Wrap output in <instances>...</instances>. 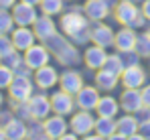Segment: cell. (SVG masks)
Here are the masks:
<instances>
[{"mask_svg": "<svg viewBox=\"0 0 150 140\" xmlns=\"http://www.w3.org/2000/svg\"><path fill=\"white\" fill-rule=\"evenodd\" d=\"M61 28L63 33H67L75 43H85L87 39H91V33H87V23L79 12H69L61 18Z\"/></svg>", "mask_w": 150, "mask_h": 140, "instance_id": "6da1fadb", "label": "cell"}, {"mask_svg": "<svg viewBox=\"0 0 150 140\" xmlns=\"http://www.w3.org/2000/svg\"><path fill=\"white\" fill-rule=\"evenodd\" d=\"M47 49H49L51 53L59 59V63H63V65H67V63H77L79 61V53L75 51L73 45H69L63 37H59L57 33L47 39Z\"/></svg>", "mask_w": 150, "mask_h": 140, "instance_id": "7a4b0ae2", "label": "cell"}, {"mask_svg": "<svg viewBox=\"0 0 150 140\" xmlns=\"http://www.w3.org/2000/svg\"><path fill=\"white\" fill-rule=\"evenodd\" d=\"M8 95L14 102H28L33 95V81L26 75H14L12 83L8 85Z\"/></svg>", "mask_w": 150, "mask_h": 140, "instance_id": "3957f363", "label": "cell"}, {"mask_svg": "<svg viewBox=\"0 0 150 140\" xmlns=\"http://www.w3.org/2000/svg\"><path fill=\"white\" fill-rule=\"evenodd\" d=\"M25 63L30 69H39L49 63V49L43 45H33L25 51Z\"/></svg>", "mask_w": 150, "mask_h": 140, "instance_id": "277c9868", "label": "cell"}, {"mask_svg": "<svg viewBox=\"0 0 150 140\" xmlns=\"http://www.w3.org/2000/svg\"><path fill=\"white\" fill-rule=\"evenodd\" d=\"M26 104H28V110H30V118L33 120H45L51 114V110H53L51 99L45 97V95H30V99Z\"/></svg>", "mask_w": 150, "mask_h": 140, "instance_id": "5b68a950", "label": "cell"}, {"mask_svg": "<svg viewBox=\"0 0 150 140\" xmlns=\"http://www.w3.org/2000/svg\"><path fill=\"white\" fill-rule=\"evenodd\" d=\"M12 16H14V23L18 26H30L39 16L35 12V6L26 4V2H16L12 6Z\"/></svg>", "mask_w": 150, "mask_h": 140, "instance_id": "8992f818", "label": "cell"}, {"mask_svg": "<svg viewBox=\"0 0 150 140\" xmlns=\"http://www.w3.org/2000/svg\"><path fill=\"white\" fill-rule=\"evenodd\" d=\"M35 31L28 28V26H18L10 33V39H12V45L16 51H26L28 47L35 45Z\"/></svg>", "mask_w": 150, "mask_h": 140, "instance_id": "52a82bcc", "label": "cell"}, {"mask_svg": "<svg viewBox=\"0 0 150 140\" xmlns=\"http://www.w3.org/2000/svg\"><path fill=\"white\" fill-rule=\"evenodd\" d=\"M138 128H140V124H138L136 118L124 116V118L118 120L114 136H118V138H140L138 136Z\"/></svg>", "mask_w": 150, "mask_h": 140, "instance_id": "ba28073f", "label": "cell"}, {"mask_svg": "<svg viewBox=\"0 0 150 140\" xmlns=\"http://www.w3.org/2000/svg\"><path fill=\"white\" fill-rule=\"evenodd\" d=\"M116 18H118V23L126 24V26H132V24H136V21H138L140 16H138L136 6H134L130 0H122V2L116 6Z\"/></svg>", "mask_w": 150, "mask_h": 140, "instance_id": "9c48e42d", "label": "cell"}, {"mask_svg": "<svg viewBox=\"0 0 150 140\" xmlns=\"http://www.w3.org/2000/svg\"><path fill=\"white\" fill-rule=\"evenodd\" d=\"M120 104H122V110L130 112V114H136V112L144 106V99H142V93L138 92V90H130V87H126V92L122 93Z\"/></svg>", "mask_w": 150, "mask_h": 140, "instance_id": "30bf717a", "label": "cell"}, {"mask_svg": "<svg viewBox=\"0 0 150 140\" xmlns=\"http://www.w3.org/2000/svg\"><path fill=\"white\" fill-rule=\"evenodd\" d=\"M122 83L130 90H138L144 83V69L138 65H128L122 71Z\"/></svg>", "mask_w": 150, "mask_h": 140, "instance_id": "8fae6325", "label": "cell"}, {"mask_svg": "<svg viewBox=\"0 0 150 140\" xmlns=\"http://www.w3.org/2000/svg\"><path fill=\"white\" fill-rule=\"evenodd\" d=\"M57 81H59L57 71L53 69L51 65H43V67L35 69V83H37L41 90H49V87H53Z\"/></svg>", "mask_w": 150, "mask_h": 140, "instance_id": "7c38bea8", "label": "cell"}, {"mask_svg": "<svg viewBox=\"0 0 150 140\" xmlns=\"http://www.w3.org/2000/svg\"><path fill=\"white\" fill-rule=\"evenodd\" d=\"M71 128L75 130L77 136H87L91 128H96V120L91 118L89 112H79L75 114L73 120H71Z\"/></svg>", "mask_w": 150, "mask_h": 140, "instance_id": "4fadbf2b", "label": "cell"}, {"mask_svg": "<svg viewBox=\"0 0 150 140\" xmlns=\"http://www.w3.org/2000/svg\"><path fill=\"white\" fill-rule=\"evenodd\" d=\"M51 106H53V112L65 116V114H71L73 112V99H71V93L67 92H57L51 95Z\"/></svg>", "mask_w": 150, "mask_h": 140, "instance_id": "5bb4252c", "label": "cell"}, {"mask_svg": "<svg viewBox=\"0 0 150 140\" xmlns=\"http://www.w3.org/2000/svg\"><path fill=\"white\" fill-rule=\"evenodd\" d=\"M33 31H35V35H37V39H41V41H47L51 39L55 33H57V28H55V23L51 21L49 14H45V16H39L35 23H33Z\"/></svg>", "mask_w": 150, "mask_h": 140, "instance_id": "9a60e30c", "label": "cell"}, {"mask_svg": "<svg viewBox=\"0 0 150 140\" xmlns=\"http://www.w3.org/2000/svg\"><path fill=\"white\" fill-rule=\"evenodd\" d=\"M75 95H77V106L81 110H93L100 102V93L96 87H81Z\"/></svg>", "mask_w": 150, "mask_h": 140, "instance_id": "2e32d148", "label": "cell"}, {"mask_svg": "<svg viewBox=\"0 0 150 140\" xmlns=\"http://www.w3.org/2000/svg\"><path fill=\"white\" fill-rule=\"evenodd\" d=\"M43 128H45L47 138H61V136L65 134V130H67V122L61 118V114H57V116L49 118V120L43 124Z\"/></svg>", "mask_w": 150, "mask_h": 140, "instance_id": "e0dca14e", "label": "cell"}, {"mask_svg": "<svg viewBox=\"0 0 150 140\" xmlns=\"http://www.w3.org/2000/svg\"><path fill=\"white\" fill-rule=\"evenodd\" d=\"M4 130H6V138H12V140H21L28 134V128H26L23 118H10L4 124Z\"/></svg>", "mask_w": 150, "mask_h": 140, "instance_id": "ac0fdd59", "label": "cell"}, {"mask_svg": "<svg viewBox=\"0 0 150 140\" xmlns=\"http://www.w3.org/2000/svg\"><path fill=\"white\" fill-rule=\"evenodd\" d=\"M91 41H93L96 45H100V47H110V45H114L116 37H114V33H112L110 26L98 24V26L91 28Z\"/></svg>", "mask_w": 150, "mask_h": 140, "instance_id": "d6986e66", "label": "cell"}, {"mask_svg": "<svg viewBox=\"0 0 150 140\" xmlns=\"http://www.w3.org/2000/svg\"><path fill=\"white\" fill-rule=\"evenodd\" d=\"M105 59H108V55H105L103 47H100V45L89 47V49L85 51V63H87V67H91V69H101L103 63H105Z\"/></svg>", "mask_w": 150, "mask_h": 140, "instance_id": "ffe728a7", "label": "cell"}, {"mask_svg": "<svg viewBox=\"0 0 150 140\" xmlns=\"http://www.w3.org/2000/svg\"><path fill=\"white\" fill-rule=\"evenodd\" d=\"M61 87L67 93H77L83 87V79H81V75L77 71H65L61 75Z\"/></svg>", "mask_w": 150, "mask_h": 140, "instance_id": "44dd1931", "label": "cell"}, {"mask_svg": "<svg viewBox=\"0 0 150 140\" xmlns=\"http://www.w3.org/2000/svg\"><path fill=\"white\" fill-rule=\"evenodd\" d=\"M116 47L122 51V53H128V51H132L134 45H136V33L132 31V28H122L118 35H116Z\"/></svg>", "mask_w": 150, "mask_h": 140, "instance_id": "7402d4cb", "label": "cell"}, {"mask_svg": "<svg viewBox=\"0 0 150 140\" xmlns=\"http://www.w3.org/2000/svg\"><path fill=\"white\" fill-rule=\"evenodd\" d=\"M85 12L91 21H101L108 16V4H105V0H87Z\"/></svg>", "mask_w": 150, "mask_h": 140, "instance_id": "603a6c76", "label": "cell"}, {"mask_svg": "<svg viewBox=\"0 0 150 140\" xmlns=\"http://www.w3.org/2000/svg\"><path fill=\"white\" fill-rule=\"evenodd\" d=\"M96 110H98V114H100V116L114 118V116H116V112L120 110V106H118V102H116L114 97L105 95V97H100V102H98Z\"/></svg>", "mask_w": 150, "mask_h": 140, "instance_id": "cb8c5ba5", "label": "cell"}, {"mask_svg": "<svg viewBox=\"0 0 150 140\" xmlns=\"http://www.w3.org/2000/svg\"><path fill=\"white\" fill-rule=\"evenodd\" d=\"M96 83L100 85L101 90H114L116 83H118V75L101 67V69L98 71V75H96Z\"/></svg>", "mask_w": 150, "mask_h": 140, "instance_id": "d4e9b609", "label": "cell"}, {"mask_svg": "<svg viewBox=\"0 0 150 140\" xmlns=\"http://www.w3.org/2000/svg\"><path fill=\"white\" fill-rule=\"evenodd\" d=\"M96 130H98V136L100 138H108V136H114L116 132V122L108 116H100V120L96 122Z\"/></svg>", "mask_w": 150, "mask_h": 140, "instance_id": "484cf974", "label": "cell"}, {"mask_svg": "<svg viewBox=\"0 0 150 140\" xmlns=\"http://www.w3.org/2000/svg\"><path fill=\"white\" fill-rule=\"evenodd\" d=\"M14 16L8 12V8H0V35H8L14 31Z\"/></svg>", "mask_w": 150, "mask_h": 140, "instance_id": "4316f807", "label": "cell"}, {"mask_svg": "<svg viewBox=\"0 0 150 140\" xmlns=\"http://www.w3.org/2000/svg\"><path fill=\"white\" fill-rule=\"evenodd\" d=\"M103 69L112 71V73H116V75H122V71H124L126 67H124V61H122L120 55H110V57L105 59V63H103Z\"/></svg>", "mask_w": 150, "mask_h": 140, "instance_id": "83f0119b", "label": "cell"}, {"mask_svg": "<svg viewBox=\"0 0 150 140\" xmlns=\"http://www.w3.org/2000/svg\"><path fill=\"white\" fill-rule=\"evenodd\" d=\"M134 51H136L140 57H150V35H140V37H136Z\"/></svg>", "mask_w": 150, "mask_h": 140, "instance_id": "f1b7e54d", "label": "cell"}, {"mask_svg": "<svg viewBox=\"0 0 150 140\" xmlns=\"http://www.w3.org/2000/svg\"><path fill=\"white\" fill-rule=\"evenodd\" d=\"M61 8H63V0H41V10L49 16L61 12Z\"/></svg>", "mask_w": 150, "mask_h": 140, "instance_id": "f546056e", "label": "cell"}, {"mask_svg": "<svg viewBox=\"0 0 150 140\" xmlns=\"http://www.w3.org/2000/svg\"><path fill=\"white\" fill-rule=\"evenodd\" d=\"M14 79V71L10 69L8 65L0 63V90H8V85Z\"/></svg>", "mask_w": 150, "mask_h": 140, "instance_id": "4dcf8cb0", "label": "cell"}, {"mask_svg": "<svg viewBox=\"0 0 150 140\" xmlns=\"http://www.w3.org/2000/svg\"><path fill=\"white\" fill-rule=\"evenodd\" d=\"M0 63H4V65H8L10 69L14 71V69H18L23 63H25V57H21V51H12L10 55H6Z\"/></svg>", "mask_w": 150, "mask_h": 140, "instance_id": "1f68e13d", "label": "cell"}, {"mask_svg": "<svg viewBox=\"0 0 150 140\" xmlns=\"http://www.w3.org/2000/svg\"><path fill=\"white\" fill-rule=\"evenodd\" d=\"M12 51H16L14 45H12V39H10L8 35H0V61H2L6 55H10Z\"/></svg>", "mask_w": 150, "mask_h": 140, "instance_id": "d6a6232c", "label": "cell"}, {"mask_svg": "<svg viewBox=\"0 0 150 140\" xmlns=\"http://www.w3.org/2000/svg\"><path fill=\"white\" fill-rule=\"evenodd\" d=\"M140 138H150V122H142L140 124Z\"/></svg>", "mask_w": 150, "mask_h": 140, "instance_id": "836d02e7", "label": "cell"}, {"mask_svg": "<svg viewBox=\"0 0 150 140\" xmlns=\"http://www.w3.org/2000/svg\"><path fill=\"white\" fill-rule=\"evenodd\" d=\"M10 118H12V114H10L8 110H0V126H4Z\"/></svg>", "mask_w": 150, "mask_h": 140, "instance_id": "e575fe53", "label": "cell"}, {"mask_svg": "<svg viewBox=\"0 0 150 140\" xmlns=\"http://www.w3.org/2000/svg\"><path fill=\"white\" fill-rule=\"evenodd\" d=\"M142 99H144V106L150 108V85H148V87H144V92H142Z\"/></svg>", "mask_w": 150, "mask_h": 140, "instance_id": "d590c367", "label": "cell"}, {"mask_svg": "<svg viewBox=\"0 0 150 140\" xmlns=\"http://www.w3.org/2000/svg\"><path fill=\"white\" fill-rule=\"evenodd\" d=\"M142 16L150 21V0H146V2L142 4Z\"/></svg>", "mask_w": 150, "mask_h": 140, "instance_id": "8d00e7d4", "label": "cell"}, {"mask_svg": "<svg viewBox=\"0 0 150 140\" xmlns=\"http://www.w3.org/2000/svg\"><path fill=\"white\" fill-rule=\"evenodd\" d=\"M16 4V0H0V8H12Z\"/></svg>", "mask_w": 150, "mask_h": 140, "instance_id": "74e56055", "label": "cell"}, {"mask_svg": "<svg viewBox=\"0 0 150 140\" xmlns=\"http://www.w3.org/2000/svg\"><path fill=\"white\" fill-rule=\"evenodd\" d=\"M21 2H26V4H30V6H37V4H41V0H21Z\"/></svg>", "mask_w": 150, "mask_h": 140, "instance_id": "f35d334b", "label": "cell"}, {"mask_svg": "<svg viewBox=\"0 0 150 140\" xmlns=\"http://www.w3.org/2000/svg\"><path fill=\"white\" fill-rule=\"evenodd\" d=\"M0 138H6V130H4V126H0Z\"/></svg>", "mask_w": 150, "mask_h": 140, "instance_id": "ab89813d", "label": "cell"}, {"mask_svg": "<svg viewBox=\"0 0 150 140\" xmlns=\"http://www.w3.org/2000/svg\"><path fill=\"white\" fill-rule=\"evenodd\" d=\"M2 102H4V95H2V90H0V106H2Z\"/></svg>", "mask_w": 150, "mask_h": 140, "instance_id": "60d3db41", "label": "cell"}, {"mask_svg": "<svg viewBox=\"0 0 150 140\" xmlns=\"http://www.w3.org/2000/svg\"><path fill=\"white\" fill-rule=\"evenodd\" d=\"M148 35H150V31H148Z\"/></svg>", "mask_w": 150, "mask_h": 140, "instance_id": "b9f144b4", "label": "cell"}]
</instances>
